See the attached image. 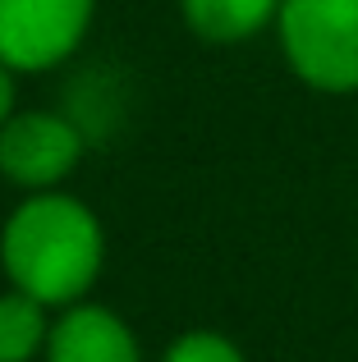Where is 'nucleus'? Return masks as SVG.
<instances>
[{"label":"nucleus","instance_id":"nucleus-1","mask_svg":"<svg viewBox=\"0 0 358 362\" xmlns=\"http://www.w3.org/2000/svg\"><path fill=\"white\" fill-rule=\"evenodd\" d=\"M106 266V230L74 193H28L0 225V271L9 289L33 293L51 312L92 293Z\"/></svg>","mask_w":358,"mask_h":362},{"label":"nucleus","instance_id":"nucleus-7","mask_svg":"<svg viewBox=\"0 0 358 362\" xmlns=\"http://www.w3.org/2000/svg\"><path fill=\"white\" fill-rule=\"evenodd\" d=\"M51 308L23 289L0 293V362H37L51 339Z\"/></svg>","mask_w":358,"mask_h":362},{"label":"nucleus","instance_id":"nucleus-5","mask_svg":"<svg viewBox=\"0 0 358 362\" xmlns=\"http://www.w3.org/2000/svg\"><path fill=\"white\" fill-rule=\"evenodd\" d=\"M46 362H143L134 326L106 303H74L60 308L51 321V339H46Z\"/></svg>","mask_w":358,"mask_h":362},{"label":"nucleus","instance_id":"nucleus-8","mask_svg":"<svg viewBox=\"0 0 358 362\" xmlns=\"http://www.w3.org/2000/svg\"><path fill=\"white\" fill-rule=\"evenodd\" d=\"M161 362H248L243 349L221 330H184L166 344Z\"/></svg>","mask_w":358,"mask_h":362},{"label":"nucleus","instance_id":"nucleus-3","mask_svg":"<svg viewBox=\"0 0 358 362\" xmlns=\"http://www.w3.org/2000/svg\"><path fill=\"white\" fill-rule=\"evenodd\" d=\"M97 0H0V64L46 74L83 46Z\"/></svg>","mask_w":358,"mask_h":362},{"label":"nucleus","instance_id":"nucleus-4","mask_svg":"<svg viewBox=\"0 0 358 362\" xmlns=\"http://www.w3.org/2000/svg\"><path fill=\"white\" fill-rule=\"evenodd\" d=\"M83 129L55 110H14L0 124V179L23 193H51L79 170Z\"/></svg>","mask_w":358,"mask_h":362},{"label":"nucleus","instance_id":"nucleus-6","mask_svg":"<svg viewBox=\"0 0 358 362\" xmlns=\"http://www.w3.org/2000/svg\"><path fill=\"white\" fill-rule=\"evenodd\" d=\"M280 0H179L184 28L207 46H239L276 28Z\"/></svg>","mask_w":358,"mask_h":362},{"label":"nucleus","instance_id":"nucleus-2","mask_svg":"<svg viewBox=\"0 0 358 362\" xmlns=\"http://www.w3.org/2000/svg\"><path fill=\"white\" fill-rule=\"evenodd\" d=\"M276 37L289 74L308 92H358V0H280Z\"/></svg>","mask_w":358,"mask_h":362},{"label":"nucleus","instance_id":"nucleus-9","mask_svg":"<svg viewBox=\"0 0 358 362\" xmlns=\"http://www.w3.org/2000/svg\"><path fill=\"white\" fill-rule=\"evenodd\" d=\"M14 115V69L0 64V124Z\"/></svg>","mask_w":358,"mask_h":362}]
</instances>
